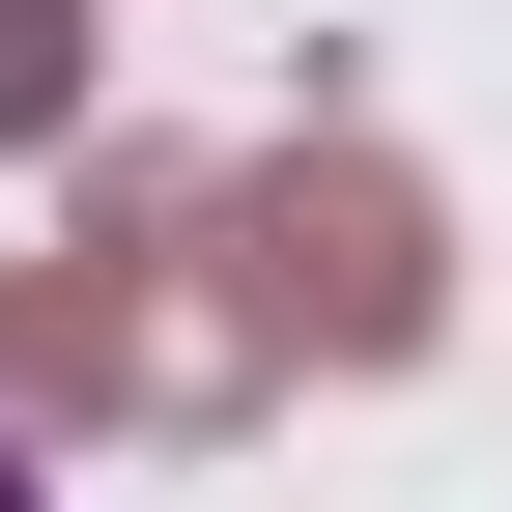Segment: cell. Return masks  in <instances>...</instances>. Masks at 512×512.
I'll return each mask as SVG.
<instances>
[{
    "mask_svg": "<svg viewBox=\"0 0 512 512\" xmlns=\"http://www.w3.org/2000/svg\"><path fill=\"white\" fill-rule=\"evenodd\" d=\"M0 143H86V0H0Z\"/></svg>",
    "mask_w": 512,
    "mask_h": 512,
    "instance_id": "obj_3",
    "label": "cell"
},
{
    "mask_svg": "<svg viewBox=\"0 0 512 512\" xmlns=\"http://www.w3.org/2000/svg\"><path fill=\"white\" fill-rule=\"evenodd\" d=\"M171 256H200V171H86V256H0V399H29V427L228 399V342L171 313Z\"/></svg>",
    "mask_w": 512,
    "mask_h": 512,
    "instance_id": "obj_2",
    "label": "cell"
},
{
    "mask_svg": "<svg viewBox=\"0 0 512 512\" xmlns=\"http://www.w3.org/2000/svg\"><path fill=\"white\" fill-rule=\"evenodd\" d=\"M427 313H456V228H427V171L399 143H256V171H200V342H228V399L256 370H399Z\"/></svg>",
    "mask_w": 512,
    "mask_h": 512,
    "instance_id": "obj_1",
    "label": "cell"
},
{
    "mask_svg": "<svg viewBox=\"0 0 512 512\" xmlns=\"http://www.w3.org/2000/svg\"><path fill=\"white\" fill-rule=\"evenodd\" d=\"M0 512H57V484H29V427H0Z\"/></svg>",
    "mask_w": 512,
    "mask_h": 512,
    "instance_id": "obj_4",
    "label": "cell"
}]
</instances>
